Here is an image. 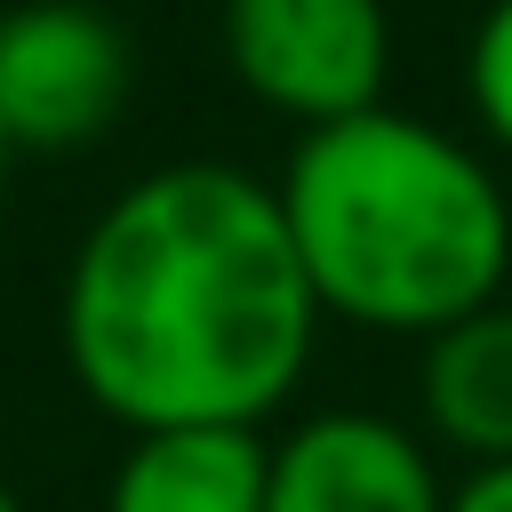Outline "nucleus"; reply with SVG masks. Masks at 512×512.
I'll use <instances>...</instances> for the list:
<instances>
[{
  "label": "nucleus",
  "mask_w": 512,
  "mask_h": 512,
  "mask_svg": "<svg viewBox=\"0 0 512 512\" xmlns=\"http://www.w3.org/2000/svg\"><path fill=\"white\" fill-rule=\"evenodd\" d=\"M320 296L280 192L176 160L136 176L64 272L72 384L128 432L256 424L312 360Z\"/></svg>",
  "instance_id": "obj_1"
},
{
  "label": "nucleus",
  "mask_w": 512,
  "mask_h": 512,
  "mask_svg": "<svg viewBox=\"0 0 512 512\" xmlns=\"http://www.w3.org/2000/svg\"><path fill=\"white\" fill-rule=\"evenodd\" d=\"M320 312L384 336H440L496 304L512 264V208L496 176L408 112H352L304 128L272 184Z\"/></svg>",
  "instance_id": "obj_2"
},
{
  "label": "nucleus",
  "mask_w": 512,
  "mask_h": 512,
  "mask_svg": "<svg viewBox=\"0 0 512 512\" xmlns=\"http://www.w3.org/2000/svg\"><path fill=\"white\" fill-rule=\"evenodd\" d=\"M224 56L272 112L336 128L352 112H376L392 24L384 0H224Z\"/></svg>",
  "instance_id": "obj_3"
},
{
  "label": "nucleus",
  "mask_w": 512,
  "mask_h": 512,
  "mask_svg": "<svg viewBox=\"0 0 512 512\" xmlns=\"http://www.w3.org/2000/svg\"><path fill=\"white\" fill-rule=\"evenodd\" d=\"M128 104V40L88 0H24L0 16V136L16 152L96 144Z\"/></svg>",
  "instance_id": "obj_4"
},
{
  "label": "nucleus",
  "mask_w": 512,
  "mask_h": 512,
  "mask_svg": "<svg viewBox=\"0 0 512 512\" xmlns=\"http://www.w3.org/2000/svg\"><path fill=\"white\" fill-rule=\"evenodd\" d=\"M264 512H448L424 448L368 408H336L296 424L272 448Z\"/></svg>",
  "instance_id": "obj_5"
},
{
  "label": "nucleus",
  "mask_w": 512,
  "mask_h": 512,
  "mask_svg": "<svg viewBox=\"0 0 512 512\" xmlns=\"http://www.w3.org/2000/svg\"><path fill=\"white\" fill-rule=\"evenodd\" d=\"M264 496H272V448L256 440V424H184V432H136L104 512H264Z\"/></svg>",
  "instance_id": "obj_6"
},
{
  "label": "nucleus",
  "mask_w": 512,
  "mask_h": 512,
  "mask_svg": "<svg viewBox=\"0 0 512 512\" xmlns=\"http://www.w3.org/2000/svg\"><path fill=\"white\" fill-rule=\"evenodd\" d=\"M424 416L448 448L512 464V304H488L424 344Z\"/></svg>",
  "instance_id": "obj_7"
},
{
  "label": "nucleus",
  "mask_w": 512,
  "mask_h": 512,
  "mask_svg": "<svg viewBox=\"0 0 512 512\" xmlns=\"http://www.w3.org/2000/svg\"><path fill=\"white\" fill-rule=\"evenodd\" d=\"M464 80H472V112H480V128H488L496 144H512V0H496V8L480 16Z\"/></svg>",
  "instance_id": "obj_8"
},
{
  "label": "nucleus",
  "mask_w": 512,
  "mask_h": 512,
  "mask_svg": "<svg viewBox=\"0 0 512 512\" xmlns=\"http://www.w3.org/2000/svg\"><path fill=\"white\" fill-rule=\"evenodd\" d=\"M448 512H512V464H488V472H472V480L448 496Z\"/></svg>",
  "instance_id": "obj_9"
},
{
  "label": "nucleus",
  "mask_w": 512,
  "mask_h": 512,
  "mask_svg": "<svg viewBox=\"0 0 512 512\" xmlns=\"http://www.w3.org/2000/svg\"><path fill=\"white\" fill-rule=\"evenodd\" d=\"M8 160H16V144H8V136H0V192H8Z\"/></svg>",
  "instance_id": "obj_10"
},
{
  "label": "nucleus",
  "mask_w": 512,
  "mask_h": 512,
  "mask_svg": "<svg viewBox=\"0 0 512 512\" xmlns=\"http://www.w3.org/2000/svg\"><path fill=\"white\" fill-rule=\"evenodd\" d=\"M0 512H24V504H16V496H8V488H0Z\"/></svg>",
  "instance_id": "obj_11"
}]
</instances>
